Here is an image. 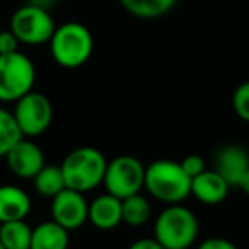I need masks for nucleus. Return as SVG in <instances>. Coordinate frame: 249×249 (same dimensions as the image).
<instances>
[{
	"label": "nucleus",
	"mask_w": 249,
	"mask_h": 249,
	"mask_svg": "<svg viewBox=\"0 0 249 249\" xmlns=\"http://www.w3.org/2000/svg\"><path fill=\"white\" fill-rule=\"evenodd\" d=\"M92 227L99 231H113L123 224L121 213V200L109 193L96 196L89 203V220Z\"/></svg>",
	"instance_id": "nucleus-13"
},
{
	"label": "nucleus",
	"mask_w": 249,
	"mask_h": 249,
	"mask_svg": "<svg viewBox=\"0 0 249 249\" xmlns=\"http://www.w3.org/2000/svg\"><path fill=\"white\" fill-rule=\"evenodd\" d=\"M232 107L237 118L249 123V80L239 84L232 94Z\"/></svg>",
	"instance_id": "nucleus-21"
},
{
	"label": "nucleus",
	"mask_w": 249,
	"mask_h": 249,
	"mask_svg": "<svg viewBox=\"0 0 249 249\" xmlns=\"http://www.w3.org/2000/svg\"><path fill=\"white\" fill-rule=\"evenodd\" d=\"M0 249H5V246L2 244V241H0Z\"/></svg>",
	"instance_id": "nucleus-28"
},
{
	"label": "nucleus",
	"mask_w": 249,
	"mask_h": 249,
	"mask_svg": "<svg viewBox=\"0 0 249 249\" xmlns=\"http://www.w3.org/2000/svg\"><path fill=\"white\" fill-rule=\"evenodd\" d=\"M118 2L133 18L152 21L169 14L179 0H118Z\"/></svg>",
	"instance_id": "nucleus-16"
},
{
	"label": "nucleus",
	"mask_w": 249,
	"mask_h": 249,
	"mask_svg": "<svg viewBox=\"0 0 249 249\" xmlns=\"http://www.w3.org/2000/svg\"><path fill=\"white\" fill-rule=\"evenodd\" d=\"M181 166H183L184 173H186L191 179H193V178H196L198 174H201L203 171H207V162H205L203 157L198 156V154H193V156L184 157V159L181 160Z\"/></svg>",
	"instance_id": "nucleus-22"
},
{
	"label": "nucleus",
	"mask_w": 249,
	"mask_h": 249,
	"mask_svg": "<svg viewBox=\"0 0 249 249\" xmlns=\"http://www.w3.org/2000/svg\"><path fill=\"white\" fill-rule=\"evenodd\" d=\"M121 213H123V222L130 227H143L149 224L152 217V207L147 196L142 193L132 195V196L121 200Z\"/></svg>",
	"instance_id": "nucleus-17"
},
{
	"label": "nucleus",
	"mask_w": 249,
	"mask_h": 249,
	"mask_svg": "<svg viewBox=\"0 0 249 249\" xmlns=\"http://www.w3.org/2000/svg\"><path fill=\"white\" fill-rule=\"evenodd\" d=\"M60 167L67 188L86 195L103 184L107 159L96 147H77L67 154Z\"/></svg>",
	"instance_id": "nucleus-3"
},
{
	"label": "nucleus",
	"mask_w": 249,
	"mask_h": 249,
	"mask_svg": "<svg viewBox=\"0 0 249 249\" xmlns=\"http://www.w3.org/2000/svg\"><path fill=\"white\" fill-rule=\"evenodd\" d=\"M235 188H239L241 191H244V193L249 196V169L244 173V176L241 178V181H239L237 186H235Z\"/></svg>",
	"instance_id": "nucleus-26"
},
{
	"label": "nucleus",
	"mask_w": 249,
	"mask_h": 249,
	"mask_svg": "<svg viewBox=\"0 0 249 249\" xmlns=\"http://www.w3.org/2000/svg\"><path fill=\"white\" fill-rule=\"evenodd\" d=\"M33 184H35L36 193L45 198H50V200L67 188L62 167L53 166V164H45V167L33 178Z\"/></svg>",
	"instance_id": "nucleus-18"
},
{
	"label": "nucleus",
	"mask_w": 249,
	"mask_h": 249,
	"mask_svg": "<svg viewBox=\"0 0 249 249\" xmlns=\"http://www.w3.org/2000/svg\"><path fill=\"white\" fill-rule=\"evenodd\" d=\"M31 196L16 184L0 186V224L14 220H26L31 213Z\"/></svg>",
	"instance_id": "nucleus-14"
},
{
	"label": "nucleus",
	"mask_w": 249,
	"mask_h": 249,
	"mask_svg": "<svg viewBox=\"0 0 249 249\" xmlns=\"http://www.w3.org/2000/svg\"><path fill=\"white\" fill-rule=\"evenodd\" d=\"M231 184L215 169H207L191 179V195L203 205H218L227 198Z\"/></svg>",
	"instance_id": "nucleus-12"
},
{
	"label": "nucleus",
	"mask_w": 249,
	"mask_h": 249,
	"mask_svg": "<svg viewBox=\"0 0 249 249\" xmlns=\"http://www.w3.org/2000/svg\"><path fill=\"white\" fill-rule=\"evenodd\" d=\"M52 220L69 232L80 229L89 220V201L84 193L65 188L52 198Z\"/></svg>",
	"instance_id": "nucleus-9"
},
{
	"label": "nucleus",
	"mask_w": 249,
	"mask_h": 249,
	"mask_svg": "<svg viewBox=\"0 0 249 249\" xmlns=\"http://www.w3.org/2000/svg\"><path fill=\"white\" fill-rule=\"evenodd\" d=\"M128 249H164V246L157 241L156 237H143V239H137L135 242L128 246Z\"/></svg>",
	"instance_id": "nucleus-25"
},
{
	"label": "nucleus",
	"mask_w": 249,
	"mask_h": 249,
	"mask_svg": "<svg viewBox=\"0 0 249 249\" xmlns=\"http://www.w3.org/2000/svg\"><path fill=\"white\" fill-rule=\"evenodd\" d=\"M103 184L106 193L124 200L137 195L145 186V166L135 156H118L107 160Z\"/></svg>",
	"instance_id": "nucleus-7"
},
{
	"label": "nucleus",
	"mask_w": 249,
	"mask_h": 249,
	"mask_svg": "<svg viewBox=\"0 0 249 249\" xmlns=\"http://www.w3.org/2000/svg\"><path fill=\"white\" fill-rule=\"evenodd\" d=\"M33 227L26 220H14L0 224V241L5 249H29L31 248Z\"/></svg>",
	"instance_id": "nucleus-19"
},
{
	"label": "nucleus",
	"mask_w": 249,
	"mask_h": 249,
	"mask_svg": "<svg viewBox=\"0 0 249 249\" xmlns=\"http://www.w3.org/2000/svg\"><path fill=\"white\" fill-rule=\"evenodd\" d=\"M143 188L154 200L164 205H178L191 195V178L184 173L181 162L159 159L145 166Z\"/></svg>",
	"instance_id": "nucleus-1"
},
{
	"label": "nucleus",
	"mask_w": 249,
	"mask_h": 249,
	"mask_svg": "<svg viewBox=\"0 0 249 249\" xmlns=\"http://www.w3.org/2000/svg\"><path fill=\"white\" fill-rule=\"evenodd\" d=\"M213 169L231 186H237L241 178L249 169V154L241 145H225L215 154Z\"/></svg>",
	"instance_id": "nucleus-11"
},
{
	"label": "nucleus",
	"mask_w": 249,
	"mask_h": 249,
	"mask_svg": "<svg viewBox=\"0 0 249 249\" xmlns=\"http://www.w3.org/2000/svg\"><path fill=\"white\" fill-rule=\"evenodd\" d=\"M7 167L21 179H33L45 167V152L31 139H22L5 156Z\"/></svg>",
	"instance_id": "nucleus-10"
},
{
	"label": "nucleus",
	"mask_w": 249,
	"mask_h": 249,
	"mask_svg": "<svg viewBox=\"0 0 249 249\" xmlns=\"http://www.w3.org/2000/svg\"><path fill=\"white\" fill-rule=\"evenodd\" d=\"M200 232L198 218L190 208L178 205H166L154 222V237L164 249H190Z\"/></svg>",
	"instance_id": "nucleus-4"
},
{
	"label": "nucleus",
	"mask_w": 249,
	"mask_h": 249,
	"mask_svg": "<svg viewBox=\"0 0 249 249\" xmlns=\"http://www.w3.org/2000/svg\"><path fill=\"white\" fill-rule=\"evenodd\" d=\"M56 0H28L26 4H33V5H38V7H45V9H50L53 4H55Z\"/></svg>",
	"instance_id": "nucleus-27"
},
{
	"label": "nucleus",
	"mask_w": 249,
	"mask_h": 249,
	"mask_svg": "<svg viewBox=\"0 0 249 249\" xmlns=\"http://www.w3.org/2000/svg\"><path fill=\"white\" fill-rule=\"evenodd\" d=\"M69 231L55 220H46L33 227L29 249H69Z\"/></svg>",
	"instance_id": "nucleus-15"
},
{
	"label": "nucleus",
	"mask_w": 249,
	"mask_h": 249,
	"mask_svg": "<svg viewBox=\"0 0 249 249\" xmlns=\"http://www.w3.org/2000/svg\"><path fill=\"white\" fill-rule=\"evenodd\" d=\"M14 118L24 139H36L52 126L53 104L45 94L31 90L16 101Z\"/></svg>",
	"instance_id": "nucleus-8"
},
{
	"label": "nucleus",
	"mask_w": 249,
	"mask_h": 249,
	"mask_svg": "<svg viewBox=\"0 0 249 249\" xmlns=\"http://www.w3.org/2000/svg\"><path fill=\"white\" fill-rule=\"evenodd\" d=\"M36 67L21 52L0 55V103H16L35 90Z\"/></svg>",
	"instance_id": "nucleus-5"
},
{
	"label": "nucleus",
	"mask_w": 249,
	"mask_h": 249,
	"mask_svg": "<svg viewBox=\"0 0 249 249\" xmlns=\"http://www.w3.org/2000/svg\"><path fill=\"white\" fill-rule=\"evenodd\" d=\"M19 39L16 38V35L11 29L0 31V55H9V53L19 52Z\"/></svg>",
	"instance_id": "nucleus-23"
},
{
	"label": "nucleus",
	"mask_w": 249,
	"mask_h": 249,
	"mask_svg": "<svg viewBox=\"0 0 249 249\" xmlns=\"http://www.w3.org/2000/svg\"><path fill=\"white\" fill-rule=\"evenodd\" d=\"M9 29L14 33L21 45L39 46L50 43L56 24L50 14V9L24 4L12 14Z\"/></svg>",
	"instance_id": "nucleus-6"
},
{
	"label": "nucleus",
	"mask_w": 249,
	"mask_h": 249,
	"mask_svg": "<svg viewBox=\"0 0 249 249\" xmlns=\"http://www.w3.org/2000/svg\"><path fill=\"white\" fill-rule=\"evenodd\" d=\"M48 45L56 65L63 69H79L92 56L94 36L82 22H63L56 26Z\"/></svg>",
	"instance_id": "nucleus-2"
},
{
	"label": "nucleus",
	"mask_w": 249,
	"mask_h": 249,
	"mask_svg": "<svg viewBox=\"0 0 249 249\" xmlns=\"http://www.w3.org/2000/svg\"><path fill=\"white\" fill-rule=\"evenodd\" d=\"M24 139L14 113L0 106V159H5L9 150Z\"/></svg>",
	"instance_id": "nucleus-20"
},
{
	"label": "nucleus",
	"mask_w": 249,
	"mask_h": 249,
	"mask_svg": "<svg viewBox=\"0 0 249 249\" xmlns=\"http://www.w3.org/2000/svg\"><path fill=\"white\" fill-rule=\"evenodd\" d=\"M196 249H239V248L225 237H208Z\"/></svg>",
	"instance_id": "nucleus-24"
}]
</instances>
